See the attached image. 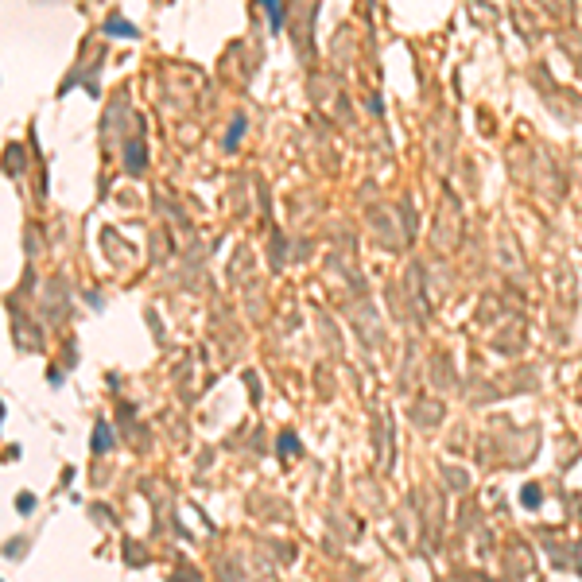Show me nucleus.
Returning <instances> with one entry per match:
<instances>
[{"label": "nucleus", "mask_w": 582, "mask_h": 582, "mask_svg": "<svg viewBox=\"0 0 582 582\" xmlns=\"http://www.w3.org/2000/svg\"><path fill=\"white\" fill-rule=\"evenodd\" d=\"M109 31H113V35H132V27L121 24V20H113V24H109Z\"/></svg>", "instance_id": "nucleus-2"}, {"label": "nucleus", "mask_w": 582, "mask_h": 582, "mask_svg": "<svg viewBox=\"0 0 582 582\" xmlns=\"http://www.w3.org/2000/svg\"><path fill=\"white\" fill-rule=\"evenodd\" d=\"M264 4H268V8H272V27H280V0H264Z\"/></svg>", "instance_id": "nucleus-3"}, {"label": "nucleus", "mask_w": 582, "mask_h": 582, "mask_svg": "<svg viewBox=\"0 0 582 582\" xmlns=\"http://www.w3.org/2000/svg\"><path fill=\"white\" fill-rule=\"evenodd\" d=\"M105 442H113V435L105 431V423H97V435H93V450H109Z\"/></svg>", "instance_id": "nucleus-1"}]
</instances>
